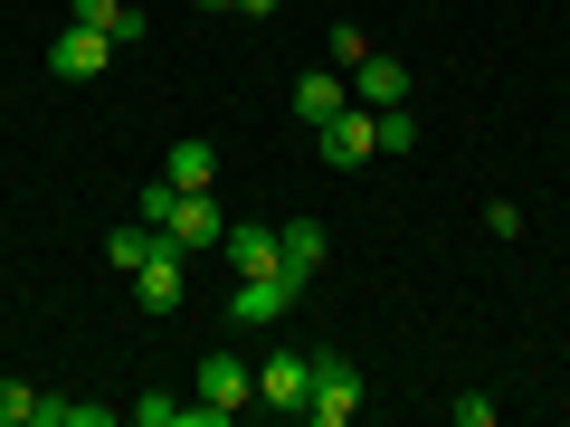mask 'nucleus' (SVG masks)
Listing matches in <instances>:
<instances>
[{"label": "nucleus", "instance_id": "obj_1", "mask_svg": "<svg viewBox=\"0 0 570 427\" xmlns=\"http://www.w3.org/2000/svg\"><path fill=\"white\" fill-rule=\"evenodd\" d=\"M247 399H257V370H247L238 351H209V361H200V399H190L181 427H219V418H238Z\"/></svg>", "mask_w": 570, "mask_h": 427}, {"label": "nucleus", "instance_id": "obj_2", "mask_svg": "<svg viewBox=\"0 0 570 427\" xmlns=\"http://www.w3.org/2000/svg\"><path fill=\"white\" fill-rule=\"evenodd\" d=\"M352 408H362V370H352V351H314V399H305V418L314 427H352Z\"/></svg>", "mask_w": 570, "mask_h": 427}, {"label": "nucleus", "instance_id": "obj_3", "mask_svg": "<svg viewBox=\"0 0 570 427\" xmlns=\"http://www.w3.org/2000/svg\"><path fill=\"white\" fill-rule=\"evenodd\" d=\"M314 152H324L333 171H362L371 152H381V123H371V105H343L333 123H314Z\"/></svg>", "mask_w": 570, "mask_h": 427}, {"label": "nucleus", "instance_id": "obj_4", "mask_svg": "<svg viewBox=\"0 0 570 427\" xmlns=\"http://www.w3.org/2000/svg\"><path fill=\"white\" fill-rule=\"evenodd\" d=\"M295 295H305V276H295V266H276V276H238L228 314H238V324H285V314H295Z\"/></svg>", "mask_w": 570, "mask_h": 427}, {"label": "nucleus", "instance_id": "obj_5", "mask_svg": "<svg viewBox=\"0 0 570 427\" xmlns=\"http://www.w3.org/2000/svg\"><path fill=\"white\" fill-rule=\"evenodd\" d=\"M257 399L285 408V418H305V399H314V351H276V361H257Z\"/></svg>", "mask_w": 570, "mask_h": 427}, {"label": "nucleus", "instance_id": "obj_6", "mask_svg": "<svg viewBox=\"0 0 570 427\" xmlns=\"http://www.w3.org/2000/svg\"><path fill=\"white\" fill-rule=\"evenodd\" d=\"M105 58H115V39H105V29H86V20H67L58 48H48V67H58V77H105Z\"/></svg>", "mask_w": 570, "mask_h": 427}, {"label": "nucleus", "instance_id": "obj_7", "mask_svg": "<svg viewBox=\"0 0 570 427\" xmlns=\"http://www.w3.org/2000/svg\"><path fill=\"white\" fill-rule=\"evenodd\" d=\"M163 228H171V247H181V257H190V247H219V238H228V219L209 209V190H181Z\"/></svg>", "mask_w": 570, "mask_h": 427}, {"label": "nucleus", "instance_id": "obj_8", "mask_svg": "<svg viewBox=\"0 0 570 427\" xmlns=\"http://www.w3.org/2000/svg\"><path fill=\"white\" fill-rule=\"evenodd\" d=\"M285 105H295L305 123H333L352 105V77H343V67H314V77H295V96H285Z\"/></svg>", "mask_w": 570, "mask_h": 427}, {"label": "nucleus", "instance_id": "obj_9", "mask_svg": "<svg viewBox=\"0 0 570 427\" xmlns=\"http://www.w3.org/2000/svg\"><path fill=\"white\" fill-rule=\"evenodd\" d=\"M400 96H409V67L371 48V58L352 67V105H371V115H381V105H400Z\"/></svg>", "mask_w": 570, "mask_h": 427}, {"label": "nucleus", "instance_id": "obj_10", "mask_svg": "<svg viewBox=\"0 0 570 427\" xmlns=\"http://www.w3.org/2000/svg\"><path fill=\"white\" fill-rule=\"evenodd\" d=\"M228 266H238V276H276V266H285V247H276V228H257V219H247V228H228Z\"/></svg>", "mask_w": 570, "mask_h": 427}, {"label": "nucleus", "instance_id": "obj_11", "mask_svg": "<svg viewBox=\"0 0 570 427\" xmlns=\"http://www.w3.org/2000/svg\"><path fill=\"white\" fill-rule=\"evenodd\" d=\"M67 20L105 29V39H115V48H142V10H124V0H67Z\"/></svg>", "mask_w": 570, "mask_h": 427}, {"label": "nucleus", "instance_id": "obj_12", "mask_svg": "<svg viewBox=\"0 0 570 427\" xmlns=\"http://www.w3.org/2000/svg\"><path fill=\"white\" fill-rule=\"evenodd\" d=\"M163 181H171V190H209V181H219V152H209L200 133L171 142V152H163Z\"/></svg>", "mask_w": 570, "mask_h": 427}, {"label": "nucleus", "instance_id": "obj_13", "mask_svg": "<svg viewBox=\"0 0 570 427\" xmlns=\"http://www.w3.org/2000/svg\"><path fill=\"white\" fill-rule=\"evenodd\" d=\"M134 305H142V314H171V305H181V257L134 266Z\"/></svg>", "mask_w": 570, "mask_h": 427}, {"label": "nucleus", "instance_id": "obj_14", "mask_svg": "<svg viewBox=\"0 0 570 427\" xmlns=\"http://www.w3.org/2000/svg\"><path fill=\"white\" fill-rule=\"evenodd\" d=\"M276 247H285V266H295V276H314V266H324V219H285Z\"/></svg>", "mask_w": 570, "mask_h": 427}, {"label": "nucleus", "instance_id": "obj_15", "mask_svg": "<svg viewBox=\"0 0 570 427\" xmlns=\"http://www.w3.org/2000/svg\"><path fill=\"white\" fill-rule=\"evenodd\" d=\"M381 152H419V115H409V105H381Z\"/></svg>", "mask_w": 570, "mask_h": 427}, {"label": "nucleus", "instance_id": "obj_16", "mask_svg": "<svg viewBox=\"0 0 570 427\" xmlns=\"http://www.w3.org/2000/svg\"><path fill=\"white\" fill-rule=\"evenodd\" d=\"M362 58H371V39H362V29L343 20V29H333V39H324V67H343V77H352V67H362Z\"/></svg>", "mask_w": 570, "mask_h": 427}, {"label": "nucleus", "instance_id": "obj_17", "mask_svg": "<svg viewBox=\"0 0 570 427\" xmlns=\"http://www.w3.org/2000/svg\"><path fill=\"white\" fill-rule=\"evenodd\" d=\"M29 418H39V389H29V380H0V427H29Z\"/></svg>", "mask_w": 570, "mask_h": 427}, {"label": "nucleus", "instance_id": "obj_18", "mask_svg": "<svg viewBox=\"0 0 570 427\" xmlns=\"http://www.w3.org/2000/svg\"><path fill=\"white\" fill-rule=\"evenodd\" d=\"M190 399H134V427H181Z\"/></svg>", "mask_w": 570, "mask_h": 427}, {"label": "nucleus", "instance_id": "obj_19", "mask_svg": "<svg viewBox=\"0 0 570 427\" xmlns=\"http://www.w3.org/2000/svg\"><path fill=\"white\" fill-rule=\"evenodd\" d=\"M238 10H276V0H238Z\"/></svg>", "mask_w": 570, "mask_h": 427}, {"label": "nucleus", "instance_id": "obj_20", "mask_svg": "<svg viewBox=\"0 0 570 427\" xmlns=\"http://www.w3.org/2000/svg\"><path fill=\"white\" fill-rule=\"evenodd\" d=\"M200 10H238V0H200Z\"/></svg>", "mask_w": 570, "mask_h": 427}]
</instances>
